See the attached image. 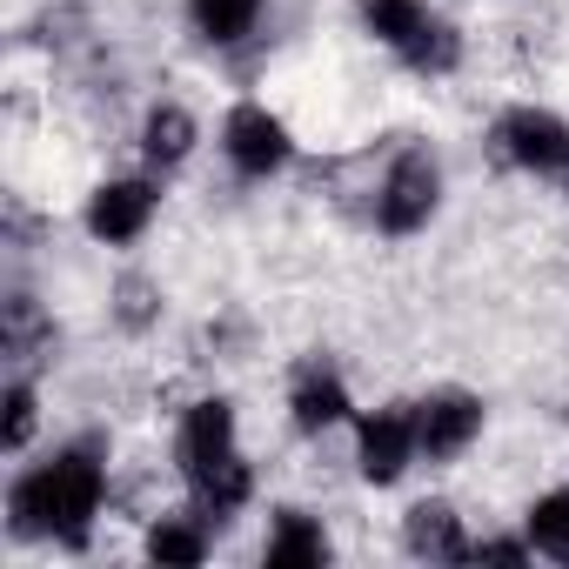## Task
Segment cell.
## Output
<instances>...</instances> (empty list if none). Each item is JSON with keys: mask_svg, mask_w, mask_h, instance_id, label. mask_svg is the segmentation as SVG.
Masks as SVG:
<instances>
[{"mask_svg": "<svg viewBox=\"0 0 569 569\" xmlns=\"http://www.w3.org/2000/svg\"><path fill=\"white\" fill-rule=\"evenodd\" d=\"M489 161L509 174H536V181H569V121L556 108H502L489 121Z\"/></svg>", "mask_w": 569, "mask_h": 569, "instance_id": "3", "label": "cell"}, {"mask_svg": "<svg viewBox=\"0 0 569 569\" xmlns=\"http://www.w3.org/2000/svg\"><path fill=\"white\" fill-rule=\"evenodd\" d=\"M356 21H362V34H369L382 54H402V48L436 21V8H429V0H356Z\"/></svg>", "mask_w": 569, "mask_h": 569, "instance_id": "18", "label": "cell"}, {"mask_svg": "<svg viewBox=\"0 0 569 569\" xmlns=\"http://www.w3.org/2000/svg\"><path fill=\"white\" fill-rule=\"evenodd\" d=\"M34 436H41V382L28 369H8V382H0V449L28 456Z\"/></svg>", "mask_w": 569, "mask_h": 569, "instance_id": "19", "label": "cell"}, {"mask_svg": "<svg viewBox=\"0 0 569 569\" xmlns=\"http://www.w3.org/2000/svg\"><path fill=\"white\" fill-rule=\"evenodd\" d=\"M329 556H336V542H329L322 516H309L296 502H281L268 516V536H261V562L268 569H322Z\"/></svg>", "mask_w": 569, "mask_h": 569, "instance_id": "14", "label": "cell"}, {"mask_svg": "<svg viewBox=\"0 0 569 569\" xmlns=\"http://www.w3.org/2000/svg\"><path fill=\"white\" fill-rule=\"evenodd\" d=\"M188 34L201 41V48H214V54H228V48H241L254 28H261V14H268V0H188Z\"/></svg>", "mask_w": 569, "mask_h": 569, "instance_id": "17", "label": "cell"}, {"mask_svg": "<svg viewBox=\"0 0 569 569\" xmlns=\"http://www.w3.org/2000/svg\"><path fill=\"white\" fill-rule=\"evenodd\" d=\"M161 316H168V289H161L148 268H121V274L108 281V322H114L128 342L154 336V329H161Z\"/></svg>", "mask_w": 569, "mask_h": 569, "instance_id": "16", "label": "cell"}, {"mask_svg": "<svg viewBox=\"0 0 569 569\" xmlns=\"http://www.w3.org/2000/svg\"><path fill=\"white\" fill-rule=\"evenodd\" d=\"M208 549H214V522L194 502L188 509H154L148 529H141V556L161 562V569H194V562H208Z\"/></svg>", "mask_w": 569, "mask_h": 569, "instance_id": "13", "label": "cell"}, {"mask_svg": "<svg viewBox=\"0 0 569 569\" xmlns=\"http://www.w3.org/2000/svg\"><path fill=\"white\" fill-rule=\"evenodd\" d=\"M562 416H569V409H562Z\"/></svg>", "mask_w": 569, "mask_h": 569, "instance_id": "22", "label": "cell"}, {"mask_svg": "<svg viewBox=\"0 0 569 569\" xmlns=\"http://www.w3.org/2000/svg\"><path fill=\"white\" fill-rule=\"evenodd\" d=\"M396 536H402L409 562H469V529H462V509L449 496H416L402 509Z\"/></svg>", "mask_w": 569, "mask_h": 569, "instance_id": "11", "label": "cell"}, {"mask_svg": "<svg viewBox=\"0 0 569 569\" xmlns=\"http://www.w3.org/2000/svg\"><path fill=\"white\" fill-rule=\"evenodd\" d=\"M522 536L536 542L542 562H562V569H569V489H542V496L522 509Z\"/></svg>", "mask_w": 569, "mask_h": 569, "instance_id": "20", "label": "cell"}, {"mask_svg": "<svg viewBox=\"0 0 569 569\" xmlns=\"http://www.w3.org/2000/svg\"><path fill=\"white\" fill-rule=\"evenodd\" d=\"M469 562H536V542L529 536H476L469 542Z\"/></svg>", "mask_w": 569, "mask_h": 569, "instance_id": "21", "label": "cell"}, {"mask_svg": "<svg viewBox=\"0 0 569 569\" xmlns=\"http://www.w3.org/2000/svg\"><path fill=\"white\" fill-rule=\"evenodd\" d=\"M221 161L234 181H274L296 168V128L268 101H234L221 114Z\"/></svg>", "mask_w": 569, "mask_h": 569, "instance_id": "4", "label": "cell"}, {"mask_svg": "<svg viewBox=\"0 0 569 569\" xmlns=\"http://www.w3.org/2000/svg\"><path fill=\"white\" fill-rule=\"evenodd\" d=\"M356 416L362 409H356V396H349V382H342V369L329 356H302L289 369V429L296 436L322 442L336 429H356Z\"/></svg>", "mask_w": 569, "mask_h": 569, "instance_id": "8", "label": "cell"}, {"mask_svg": "<svg viewBox=\"0 0 569 569\" xmlns=\"http://www.w3.org/2000/svg\"><path fill=\"white\" fill-rule=\"evenodd\" d=\"M416 462H422L416 402H382V409H362L356 416V476L369 489H396Z\"/></svg>", "mask_w": 569, "mask_h": 569, "instance_id": "7", "label": "cell"}, {"mask_svg": "<svg viewBox=\"0 0 569 569\" xmlns=\"http://www.w3.org/2000/svg\"><path fill=\"white\" fill-rule=\"evenodd\" d=\"M234 449H241V416H234V402H228V396H194V402L181 409V422H174V476L194 482V476H208L214 462H228Z\"/></svg>", "mask_w": 569, "mask_h": 569, "instance_id": "9", "label": "cell"}, {"mask_svg": "<svg viewBox=\"0 0 569 569\" xmlns=\"http://www.w3.org/2000/svg\"><path fill=\"white\" fill-rule=\"evenodd\" d=\"M154 214H161V174H148V168L141 174H108L81 201V234L94 248H134L154 228Z\"/></svg>", "mask_w": 569, "mask_h": 569, "instance_id": "5", "label": "cell"}, {"mask_svg": "<svg viewBox=\"0 0 569 569\" xmlns=\"http://www.w3.org/2000/svg\"><path fill=\"white\" fill-rule=\"evenodd\" d=\"M482 429H489V402H482L476 389L442 382V389L416 396V442H422V462H429V469L462 462V456L482 442Z\"/></svg>", "mask_w": 569, "mask_h": 569, "instance_id": "6", "label": "cell"}, {"mask_svg": "<svg viewBox=\"0 0 569 569\" xmlns=\"http://www.w3.org/2000/svg\"><path fill=\"white\" fill-rule=\"evenodd\" d=\"M54 349H61V329H54V316L41 309V296L28 289V281H14V289L0 296V356H8V369H28V376H41Z\"/></svg>", "mask_w": 569, "mask_h": 569, "instance_id": "10", "label": "cell"}, {"mask_svg": "<svg viewBox=\"0 0 569 569\" xmlns=\"http://www.w3.org/2000/svg\"><path fill=\"white\" fill-rule=\"evenodd\" d=\"M188 489V502L214 522V529H228L248 502H254V462H248V449H234L228 462H214L208 476H194V482H181Z\"/></svg>", "mask_w": 569, "mask_h": 569, "instance_id": "15", "label": "cell"}, {"mask_svg": "<svg viewBox=\"0 0 569 569\" xmlns=\"http://www.w3.org/2000/svg\"><path fill=\"white\" fill-rule=\"evenodd\" d=\"M108 509V442L68 436L41 462L8 476V536L14 542H54L81 556L94 542V522Z\"/></svg>", "mask_w": 569, "mask_h": 569, "instance_id": "1", "label": "cell"}, {"mask_svg": "<svg viewBox=\"0 0 569 569\" xmlns=\"http://www.w3.org/2000/svg\"><path fill=\"white\" fill-rule=\"evenodd\" d=\"M194 148H201V121H194V108L188 101H154L148 114H141V128H134V154H141V168L148 174H181L188 161H194Z\"/></svg>", "mask_w": 569, "mask_h": 569, "instance_id": "12", "label": "cell"}, {"mask_svg": "<svg viewBox=\"0 0 569 569\" xmlns=\"http://www.w3.org/2000/svg\"><path fill=\"white\" fill-rule=\"evenodd\" d=\"M442 194H449L442 154H436L429 141H402V148L376 168V201H369V221H376V234L409 241V234H422V228L442 214Z\"/></svg>", "mask_w": 569, "mask_h": 569, "instance_id": "2", "label": "cell"}]
</instances>
